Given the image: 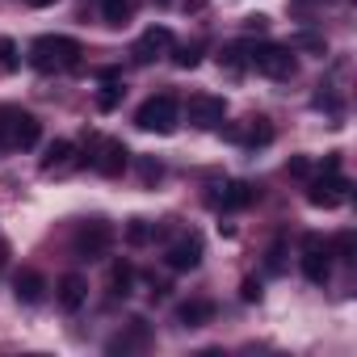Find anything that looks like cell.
<instances>
[{
  "mask_svg": "<svg viewBox=\"0 0 357 357\" xmlns=\"http://www.w3.org/2000/svg\"><path fill=\"white\" fill-rule=\"evenodd\" d=\"M303 278L307 282H315V286H324L328 278H332V248L324 244V236H303Z\"/></svg>",
  "mask_w": 357,
  "mask_h": 357,
  "instance_id": "obj_7",
  "label": "cell"
},
{
  "mask_svg": "<svg viewBox=\"0 0 357 357\" xmlns=\"http://www.w3.org/2000/svg\"><path fill=\"white\" fill-rule=\"evenodd\" d=\"M122 93H126V89H122V76H118V80H101V93H97V109H105V114H109V109H118Z\"/></svg>",
  "mask_w": 357,
  "mask_h": 357,
  "instance_id": "obj_21",
  "label": "cell"
},
{
  "mask_svg": "<svg viewBox=\"0 0 357 357\" xmlns=\"http://www.w3.org/2000/svg\"><path fill=\"white\" fill-rule=\"evenodd\" d=\"M89 164L101 176H122L126 164H130V151H126L122 139H89Z\"/></svg>",
  "mask_w": 357,
  "mask_h": 357,
  "instance_id": "obj_6",
  "label": "cell"
},
{
  "mask_svg": "<svg viewBox=\"0 0 357 357\" xmlns=\"http://www.w3.org/2000/svg\"><path fill=\"white\" fill-rule=\"evenodd\" d=\"M135 122H139L143 130L172 135V130H176V122H181V105H176V97H172V93H155V97H147V101L139 105Z\"/></svg>",
  "mask_w": 357,
  "mask_h": 357,
  "instance_id": "obj_3",
  "label": "cell"
},
{
  "mask_svg": "<svg viewBox=\"0 0 357 357\" xmlns=\"http://www.w3.org/2000/svg\"><path fill=\"white\" fill-rule=\"evenodd\" d=\"M202 265V236H181L172 248H168V269H176V273H185V269H198Z\"/></svg>",
  "mask_w": 357,
  "mask_h": 357,
  "instance_id": "obj_10",
  "label": "cell"
},
{
  "mask_svg": "<svg viewBox=\"0 0 357 357\" xmlns=\"http://www.w3.org/2000/svg\"><path fill=\"white\" fill-rule=\"evenodd\" d=\"M211 319H215V303L211 298H190V303L176 307V324H181V328H202Z\"/></svg>",
  "mask_w": 357,
  "mask_h": 357,
  "instance_id": "obj_16",
  "label": "cell"
},
{
  "mask_svg": "<svg viewBox=\"0 0 357 357\" xmlns=\"http://www.w3.org/2000/svg\"><path fill=\"white\" fill-rule=\"evenodd\" d=\"M349 176H340V168H324L315 181L307 185V202L319 211H336L340 202H349Z\"/></svg>",
  "mask_w": 357,
  "mask_h": 357,
  "instance_id": "obj_5",
  "label": "cell"
},
{
  "mask_svg": "<svg viewBox=\"0 0 357 357\" xmlns=\"http://www.w3.org/2000/svg\"><path fill=\"white\" fill-rule=\"evenodd\" d=\"M223 211H244V206H252L257 202V185H248V181H227V190H223Z\"/></svg>",
  "mask_w": 357,
  "mask_h": 357,
  "instance_id": "obj_17",
  "label": "cell"
},
{
  "mask_svg": "<svg viewBox=\"0 0 357 357\" xmlns=\"http://www.w3.org/2000/svg\"><path fill=\"white\" fill-rule=\"evenodd\" d=\"M223 135L236 139V143H244V147H265V143H273V126H269V118H248L244 126H227Z\"/></svg>",
  "mask_w": 357,
  "mask_h": 357,
  "instance_id": "obj_11",
  "label": "cell"
},
{
  "mask_svg": "<svg viewBox=\"0 0 357 357\" xmlns=\"http://www.w3.org/2000/svg\"><path fill=\"white\" fill-rule=\"evenodd\" d=\"M172 63L181 68V72L198 68V63H202V43H190V47H172Z\"/></svg>",
  "mask_w": 357,
  "mask_h": 357,
  "instance_id": "obj_22",
  "label": "cell"
},
{
  "mask_svg": "<svg viewBox=\"0 0 357 357\" xmlns=\"http://www.w3.org/2000/svg\"><path fill=\"white\" fill-rule=\"evenodd\" d=\"M130 286H135V269H130L126 261H114V265H109V294H114V298H126Z\"/></svg>",
  "mask_w": 357,
  "mask_h": 357,
  "instance_id": "obj_18",
  "label": "cell"
},
{
  "mask_svg": "<svg viewBox=\"0 0 357 357\" xmlns=\"http://www.w3.org/2000/svg\"><path fill=\"white\" fill-rule=\"evenodd\" d=\"M80 160H76V143H68V139H55L51 147H47V155H43V172L47 176H63V172H72Z\"/></svg>",
  "mask_w": 357,
  "mask_h": 357,
  "instance_id": "obj_12",
  "label": "cell"
},
{
  "mask_svg": "<svg viewBox=\"0 0 357 357\" xmlns=\"http://www.w3.org/2000/svg\"><path fill=\"white\" fill-rule=\"evenodd\" d=\"M17 43L13 38H0V72H17Z\"/></svg>",
  "mask_w": 357,
  "mask_h": 357,
  "instance_id": "obj_26",
  "label": "cell"
},
{
  "mask_svg": "<svg viewBox=\"0 0 357 357\" xmlns=\"http://www.w3.org/2000/svg\"><path fill=\"white\" fill-rule=\"evenodd\" d=\"M172 51V30L168 26H151L135 47H130V59L139 63V68H147V63H155L160 55H168Z\"/></svg>",
  "mask_w": 357,
  "mask_h": 357,
  "instance_id": "obj_9",
  "label": "cell"
},
{
  "mask_svg": "<svg viewBox=\"0 0 357 357\" xmlns=\"http://www.w3.org/2000/svg\"><path fill=\"white\" fill-rule=\"evenodd\" d=\"M130 344H147V324H143V319H130V336L109 340V349H114V353H118V349H130Z\"/></svg>",
  "mask_w": 357,
  "mask_h": 357,
  "instance_id": "obj_24",
  "label": "cell"
},
{
  "mask_svg": "<svg viewBox=\"0 0 357 357\" xmlns=\"http://www.w3.org/2000/svg\"><path fill=\"white\" fill-rule=\"evenodd\" d=\"M109 244H114V227H109L105 219H84V223L72 231V252H76L80 261H97V257H105Z\"/></svg>",
  "mask_w": 357,
  "mask_h": 357,
  "instance_id": "obj_4",
  "label": "cell"
},
{
  "mask_svg": "<svg viewBox=\"0 0 357 357\" xmlns=\"http://www.w3.org/2000/svg\"><path fill=\"white\" fill-rule=\"evenodd\" d=\"M126 240H130L135 248L147 244V240H151V223H147V219H130V223H126Z\"/></svg>",
  "mask_w": 357,
  "mask_h": 357,
  "instance_id": "obj_27",
  "label": "cell"
},
{
  "mask_svg": "<svg viewBox=\"0 0 357 357\" xmlns=\"http://www.w3.org/2000/svg\"><path fill=\"white\" fill-rule=\"evenodd\" d=\"M248 68H257L261 76L269 80H290L298 72L294 63V51L282 47V43H261V47H248Z\"/></svg>",
  "mask_w": 357,
  "mask_h": 357,
  "instance_id": "obj_2",
  "label": "cell"
},
{
  "mask_svg": "<svg viewBox=\"0 0 357 357\" xmlns=\"http://www.w3.org/2000/svg\"><path fill=\"white\" fill-rule=\"evenodd\" d=\"M286 172H290V176H307V172H311L307 155H294V160H286Z\"/></svg>",
  "mask_w": 357,
  "mask_h": 357,
  "instance_id": "obj_30",
  "label": "cell"
},
{
  "mask_svg": "<svg viewBox=\"0 0 357 357\" xmlns=\"http://www.w3.org/2000/svg\"><path fill=\"white\" fill-rule=\"evenodd\" d=\"M240 298H244V303H257V298H261V282H257V278H244Z\"/></svg>",
  "mask_w": 357,
  "mask_h": 357,
  "instance_id": "obj_29",
  "label": "cell"
},
{
  "mask_svg": "<svg viewBox=\"0 0 357 357\" xmlns=\"http://www.w3.org/2000/svg\"><path fill=\"white\" fill-rule=\"evenodd\" d=\"M139 176H143V185H151V181H160V176H164V168H160V160H139Z\"/></svg>",
  "mask_w": 357,
  "mask_h": 357,
  "instance_id": "obj_28",
  "label": "cell"
},
{
  "mask_svg": "<svg viewBox=\"0 0 357 357\" xmlns=\"http://www.w3.org/2000/svg\"><path fill=\"white\" fill-rule=\"evenodd\" d=\"M219 63H223L227 72H244V68H248V43H227V47L219 51Z\"/></svg>",
  "mask_w": 357,
  "mask_h": 357,
  "instance_id": "obj_20",
  "label": "cell"
},
{
  "mask_svg": "<svg viewBox=\"0 0 357 357\" xmlns=\"http://www.w3.org/2000/svg\"><path fill=\"white\" fill-rule=\"evenodd\" d=\"M13 294L34 307V303H43V294H47V278H43L38 269H22V273L13 278Z\"/></svg>",
  "mask_w": 357,
  "mask_h": 357,
  "instance_id": "obj_14",
  "label": "cell"
},
{
  "mask_svg": "<svg viewBox=\"0 0 357 357\" xmlns=\"http://www.w3.org/2000/svg\"><path fill=\"white\" fill-rule=\"evenodd\" d=\"M84 298H89V282H84L80 273H63V278H59V307H63V311H80Z\"/></svg>",
  "mask_w": 357,
  "mask_h": 357,
  "instance_id": "obj_15",
  "label": "cell"
},
{
  "mask_svg": "<svg viewBox=\"0 0 357 357\" xmlns=\"http://www.w3.org/2000/svg\"><path fill=\"white\" fill-rule=\"evenodd\" d=\"M185 118H190V126H198V130H215V126H223V118H227V101L215 97V93H194L190 105H185Z\"/></svg>",
  "mask_w": 357,
  "mask_h": 357,
  "instance_id": "obj_8",
  "label": "cell"
},
{
  "mask_svg": "<svg viewBox=\"0 0 357 357\" xmlns=\"http://www.w3.org/2000/svg\"><path fill=\"white\" fill-rule=\"evenodd\" d=\"M13 122H17V105H0V151H13Z\"/></svg>",
  "mask_w": 357,
  "mask_h": 357,
  "instance_id": "obj_23",
  "label": "cell"
},
{
  "mask_svg": "<svg viewBox=\"0 0 357 357\" xmlns=\"http://www.w3.org/2000/svg\"><path fill=\"white\" fill-rule=\"evenodd\" d=\"M328 248H332L340 261H353V252H357V236H353V231H340V236H336Z\"/></svg>",
  "mask_w": 357,
  "mask_h": 357,
  "instance_id": "obj_25",
  "label": "cell"
},
{
  "mask_svg": "<svg viewBox=\"0 0 357 357\" xmlns=\"http://www.w3.org/2000/svg\"><path fill=\"white\" fill-rule=\"evenodd\" d=\"M269 269H273V273L282 269V244H273V248H269Z\"/></svg>",
  "mask_w": 357,
  "mask_h": 357,
  "instance_id": "obj_32",
  "label": "cell"
},
{
  "mask_svg": "<svg viewBox=\"0 0 357 357\" xmlns=\"http://www.w3.org/2000/svg\"><path fill=\"white\" fill-rule=\"evenodd\" d=\"M80 55H84V47H80L76 38H68V34H43V38L30 43V63H34V72H43V76L80 68Z\"/></svg>",
  "mask_w": 357,
  "mask_h": 357,
  "instance_id": "obj_1",
  "label": "cell"
},
{
  "mask_svg": "<svg viewBox=\"0 0 357 357\" xmlns=\"http://www.w3.org/2000/svg\"><path fill=\"white\" fill-rule=\"evenodd\" d=\"M26 5H34V9H47V5H55V0H26Z\"/></svg>",
  "mask_w": 357,
  "mask_h": 357,
  "instance_id": "obj_34",
  "label": "cell"
},
{
  "mask_svg": "<svg viewBox=\"0 0 357 357\" xmlns=\"http://www.w3.org/2000/svg\"><path fill=\"white\" fill-rule=\"evenodd\" d=\"M294 47H307V51H324V38H315V34H298V38H294Z\"/></svg>",
  "mask_w": 357,
  "mask_h": 357,
  "instance_id": "obj_31",
  "label": "cell"
},
{
  "mask_svg": "<svg viewBox=\"0 0 357 357\" xmlns=\"http://www.w3.org/2000/svg\"><path fill=\"white\" fill-rule=\"evenodd\" d=\"M244 26H248V30H257V34H261V30H265V17H261V13H252V17H248V22H244Z\"/></svg>",
  "mask_w": 357,
  "mask_h": 357,
  "instance_id": "obj_33",
  "label": "cell"
},
{
  "mask_svg": "<svg viewBox=\"0 0 357 357\" xmlns=\"http://www.w3.org/2000/svg\"><path fill=\"white\" fill-rule=\"evenodd\" d=\"M43 139V122L26 109H17V122H13V151H30L34 143Z\"/></svg>",
  "mask_w": 357,
  "mask_h": 357,
  "instance_id": "obj_13",
  "label": "cell"
},
{
  "mask_svg": "<svg viewBox=\"0 0 357 357\" xmlns=\"http://www.w3.org/2000/svg\"><path fill=\"white\" fill-rule=\"evenodd\" d=\"M101 17L105 26H126L135 17V0H101Z\"/></svg>",
  "mask_w": 357,
  "mask_h": 357,
  "instance_id": "obj_19",
  "label": "cell"
}]
</instances>
